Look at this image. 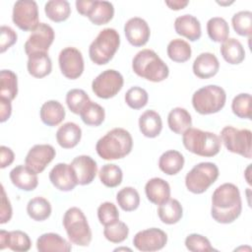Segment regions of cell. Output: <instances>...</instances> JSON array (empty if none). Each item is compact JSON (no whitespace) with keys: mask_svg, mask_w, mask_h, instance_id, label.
<instances>
[{"mask_svg":"<svg viewBox=\"0 0 252 252\" xmlns=\"http://www.w3.org/2000/svg\"><path fill=\"white\" fill-rule=\"evenodd\" d=\"M120 45L118 32L112 28L101 30L89 47L90 59L96 65L107 64Z\"/></svg>","mask_w":252,"mask_h":252,"instance_id":"obj_5","label":"cell"},{"mask_svg":"<svg viewBox=\"0 0 252 252\" xmlns=\"http://www.w3.org/2000/svg\"><path fill=\"white\" fill-rule=\"evenodd\" d=\"M63 226L69 240L78 246H88L92 241V230L83 211L77 207L68 209L63 217Z\"/></svg>","mask_w":252,"mask_h":252,"instance_id":"obj_6","label":"cell"},{"mask_svg":"<svg viewBox=\"0 0 252 252\" xmlns=\"http://www.w3.org/2000/svg\"><path fill=\"white\" fill-rule=\"evenodd\" d=\"M149 94L141 87L135 86L130 88L125 94V102L132 109H141L148 103Z\"/></svg>","mask_w":252,"mask_h":252,"instance_id":"obj_45","label":"cell"},{"mask_svg":"<svg viewBox=\"0 0 252 252\" xmlns=\"http://www.w3.org/2000/svg\"><path fill=\"white\" fill-rule=\"evenodd\" d=\"M182 143L190 153L205 158L215 157L221 147L220 138L217 134L192 127L182 134Z\"/></svg>","mask_w":252,"mask_h":252,"instance_id":"obj_4","label":"cell"},{"mask_svg":"<svg viewBox=\"0 0 252 252\" xmlns=\"http://www.w3.org/2000/svg\"><path fill=\"white\" fill-rule=\"evenodd\" d=\"M222 58L229 64L236 65L245 59V50L241 42L236 38H227L220 48Z\"/></svg>","mask_w":252,"mask_h":252,"instance_id":"obj_32","label":"cell"},{"mask_svg":"<svg viewBox=\"0 0 252 252\" xmlns=\"http://www.w3.org/2000/svg\"><path fill=\"white\" fill-rule=\"evenodd\" d=\"M158 216L165 224L178 222L183 216V209L180 202L176 199H168L158 208Z\"/></svg>","mask_w":252,"mask_h":252,"instance_id":"obj_33","label":"cell"},{"mask_svg":"<svg viewBox=\"0 0 252 252\" xmlns=\"http://www.w3.org/2000/svg\"><path fill=\"white\" fill-rule=\"evenodd\" d=\"M100 182L109 188L117 187L121 184L123 172L121 168L114 163H106L101 166L98 172Z\"/></svg>","mask_w":252,"mask_h":252,"instance_id":"obj_41","label":"cell"},{"mask_svg":"<svg viewBox=\"0 0 252 252\" xmlns=\"http://www.w3.org/2000/svg\"><path fill=\"white\" fill-rule=\"evenodd\" d=\"M55 149L48 144L34 145L28 152L25 163L35 173L42 172L55 158Z\"/></svg>","mask_w":252,"mask_h":252,"instance_id":"obj_15","label":"cell"},{"mask_svg":"<svg viewBox=\"0 0 252 252\" xmlns=\"http://www.w3.org/2000/svg\"><path fill=\"white\" fill-rule=\"evenodd\" d=\"M185 246L192 252H208L216 250L207 237L198 233L189 234L185 238Z\"/></svg>","mask_w":252,"mask_h":252,"instance_id":"obj_48","label":"cell"},{"mask_svg":"<svg viewBox=\"0 0 252 252\" xmlns=\"http://www.w3.org/2000/svg\"><path fill=\"white\" fill-rule=\"evenodd\" d=\"M82 138V129L74 122H66L56 132V141L63 149L76 147Z\"/></svg>","mask_w":252,"mask_h":252,"instance_id":"obj_25","label":"cell"},{"mask_svg":"<svg viewBox=\"0 0 252 252\" xmlns=\"http://www.w3.org/2000/svg\"><path fill=\"white\" fill-rule=\"evenodd\" d=\"M93 0H77L76 1V9L78 11L79 14H81L82 16L87 17L88 12L92 6Z\"/></svg>","mask_w":252,"mask_h":252,"instance_id":"obj_53","label":"cell"},{"mask_svg":"<svg viewBox=\"0 0 252 252\" xmlns=\"http://www.w3.org/2000/svg\"><path fill=\"white\" fill-rule=\"evenodd\" d=\"M12 206L8 199L3 185H1V207H0V223L8 222L12 218Z\"/></svg>","mask_w":252,"mask_h":252,"instance_id":"obj_50","label":"cell"},{"mask_svg":"<svg viewBox=\"0 0 252 252\" xmlns=\"http://www.w3.org/2000/svg\"><path fill=\"white\" fill-rule=\"evenodd\" d=\"M90 100L88 94L81 89H72L66 94L67 106L75 114H80Z\"/></svg>","mask_w":252,"mask_h":252,"instance_id":"obj_43","label":"cell"},{"mask_svg":"<svg viewBox=\"0 0 252 252\" xmlns=\"http://www.w3.org/2000/svg\"><path fill=\"white\" fill-rule=\"evenodd\" d=\"M18 38L17 32L8 26H2L0 29V52L4 53L13 44L16 43Z\"/></svg>","mask_w":252,"mask_h":252,"instance_id":"obj_49","label":"cell"},{"mask_svg":"<svg viewBox=\"0 0 252 252\" xmlns=\"http://www.w3.org/2000/svg\"><path fill=\"white\" fill-rule=\"evenodd\" d=\"M165 5H167L169 7V9L171 10H181L183 8H185L189 2L188 1H182V0H173V1H165L164 2Z\"/></svg>","mask_w":252,"mask_h":252,"instance_id":"obj_54","label":"cell"},{"mask_svg":"<svg viewBox=\"0 0 252 252\" xmlns=\"http://www.w3.org/2000/svg\"><path fill=\"white\" fill-rule=\"evenodd\" d=\"M116 201L123 211L132 212L137 210L140 205V195L134 187L127 186L118 191Z\"/></svg>","mask_w":252,"mask_h":252,"instance_id":"obj_40","label":"cell"},{"mask_svg":"<svg viewBox=\"0 0 252 252\" xmlns=\"http://www.w3.org/2000/svg\"><path fill=\"white\" fill-rule=\"evenodd\" d=\"M167 242L166 233L157 227L137 232L133 238L134 246L142 252H153L162 249Z\"/></svg>","mask_w":252,"mask_h":252,"instance_id":"obj_14","label":"cell"},{"mask_svg":"<svg viewBox=\"0 0 252 252\" xmlns=\"http://www.w3.org/2000/svg\"><path fill=\"white\" fill-rule=\"evenodd\" d=\"M139 128L141 133L147 138L158 137L162 130L160 115L155 110H146L139 118Z\"/></svg>","mask_w":252,"mask_h":252,"instance_id":"obj_28","label":"cell"},{"mask_svg":"<svg viewBox=\"0 0 252 252\" xmlns=\"http://www.w3.org/2000/svg\"><path fill=\"white\" fill-rule=\"evenodd\" d=\"M225 91L217 85H208L197 90L192 95L194 109L203 115L217 113L225 104Z\"/></svg>","mask_w":252,"mask_h":252,"instance_id":"obj_7","label":"cell"},{"mask_svg":"<svg viewBox=\"0 0 252 252\" xmlns=\"http://www.w3.org/2000/svg\"><path fill=\"white\" fill-rule=\"evenodd\" d=\"M242 201L239 189L233 183L220 185L212 195L211 216L219 223H231L241 214Z\"/></svg>","mask_w":252,"mask_h":252,"instance_id":"obj_1","label":"cell"},{"mask_svg":"<svg viewBox=\"0 0 252 252\" xmlns=\"http://www.w3.org/2000/svg\"><path fill=\"white\" fill-rule=\"evenodd\" d=\"M184 161V157L180 152L169 150L159 157L158 167L167 175H175L183 168Z\"/></svg>","mask_w":252,"mask_h":252,"instance_id":"obj_31","label":"cell"},{"mask_svg":"<svg viewBox=\"0 0 252 252\" xmlns=\"http://www.w3.org/2000/svg\"><path fill=\"white\" fill-rule=\"evenodd\" d=\"M58 63L61 73L67 79H78L84 72V58L82 52L76 47L63 48L59 53Z\"/></svg>","mask_w":252,"mask_h":252,"instance_id":"obj_13","label":"cell"},{"mask_svg":"<svg viewBox=\"0 0 252 252\" xmlns=\"http://www.w3.org/2000/svg\"><path fill=\"white\" fill-rule=\"evenodd\" d=\"M192 69L194 75L198 78L209 79L219 72L220 62L214 53L203 52L194 60Z\"/></svg>","mask_w":252,"mask_h":252,"instance_id":"obj_20","label":"cell"},{"mask_svg":"<svg viewBox=\"0 0 252 252\" xmlns=\"http://www.w3.org/2000/svg\"><path fill=\"white\" fill-rule=\"evenodd\" d=\"M145 193L151 203L159 206L170 198V186L164 179L154 177L146 183Z\"/></svg>","mask_w":252,"mask_h":252,"instance_id":"obj_23","label":"cell"},{"mask_svg":"<svg viewBox=\"0 0 252 252\" xmlns=\"http://www.w3.org/2000/svg\"><path fill=\"white\" fill-rule=\"evenodd\" d=\"M97 218L102 225H110L119 220V212L113 203L104 202L97 208Z\"/></svg>","mask_w":252,"mask_h":252,"instance_id":"obj_47","label":"cell"},{"mask_svg":"<svg viewBox=\"0 0 252 252\" xmlns=\"http://www.w3.org/2000/svg\"><path fill=\"white\" fill-rule=\"evenodd\" d=\"M70 164L79 185H88L94 181L97 173V165L93 158L86 155L78 156Z\"/></svg>","mask_w":252,"mask_h":252,"instance_id":"obj_18","label":"cell"},{"mask_svg":"<svg viewBox=\"0 0 252 252\" xmlns=\"http://www.w3.org/2000/svg\"><path fill=\"white\" fill-rule=\"evenodd\" d=\"M13 23L22 31H33L39 25L38 7L35 1L19 0L14 4Z\"/></svg>","mask_w":252,"mask_h":252,"instance_id":"obj_11","label":"cell"},{"mask_svg":"<svg viewBox=\"0 0 252 252\" xmlns=\"http://www.w3.org/2000/svg\"><path fill=\"white\" fill-rule=\"evenodd\" d=\"M166 52L172 61L183 63L190 59L192 50L190 44L187 41L181 38H175L168 43Z\"/></svg>","mask_w":252,"mask_h":252,"instance_id":"obj_38","label":"cell"},{"mask_svg":"<svg viewBox=\"0 0 252 252\" xmlns=\"http://www.w3.org/2000/svg\"><path fill=\"white\" fill-rule=\"evenodd\" d=\"M79 115L86 125L96 127L104 121L105 111L101 105L90 100Z\"/></svg>","mask_w":252,"mask_h":252,"instance_id":"obj_39","label":"cell"},{"mask_svg":"<svg viewBox=\"0 0 252 252\" xmlns=\"http://www.w3.org/2000/svg\"><path fill=\"white\" fill-rule=\"evenodd\" d=\"M219 174V167L214 162H200L186 174V188L193 194H202L216 182Z\"/></svg>","mask_w":252,"mask_h":252,"instance_id":"obj_8","label":"cell"},{"mask_svg":"<svg viewBox=\"0 0 252 252\" xmlns=\"http://www.w3.org/2000/svg\"><path fill=\"white\" fill-rule=\"evenodd\" d=\"M129 234V228L127 224L123 221H116L113 224L104 226L103 235L104 237L112 243H121L123 242Z\"/></svg>","mask_w":252,"mask_h":252,"instance_id":"obj_46","label":"cell"},{"mask_svg":"<svg viewBox=\"0 0 252 252\" xmlns=\"http://www.w3.org/2000/svg\"><path fill=\"white\" fill-rule=\"evenodd\" d=\"M49 180L60 191H72L77 185V178L71 164L59 162L49 172Z\"/></svg>","mask_w":252,"mask_h":252,"instance_id":"obj_17","label":"cell"},{"mask_svg":"<svg viewBox=\"0 0 252 252\" xmlns=\"http://www.w3.org/2000/svg\"><path fill=\"white\" fill-rule=\"evenodd\" d=\"M27 68L31 76L34 78H43L51 73L52 62L47 53L38 52L28 56Z\"/></svg>","mask_w":252,"mask_h":252,"instance_id":"obj_27","label":"cell"},{"mask_svg":"<svg viewBox=\"0 0 252 252\" xmlns=\"http://www.w3.org/2000/svg\"><path fill=\"white\" fill-rule=\"evenodd\" d=\"M113 16H114V7L112 3L108 1H98V0H93L92 6L87 15L89 20L96 26L107 24L112 20Z\"/></svg>","mask_w":252,"mask_h":252,"instance_id":"obj_29","label":"cell"},{"mask_svg":"<svg viewBox=\"0 0 252 252\" xmlns=\"http://www.w3.org/2000/svg\"><path fill=\"white\" fill-rule=\"evenodd\" d=\"M250 165H251V164H249V165H248V167H247V169H246V173H247V174H248V171H249V169H250ZM246 180H247L248 184H251V181H250V179L248 178V175L246 176Z\"/></svg>","mask_w":252,"mask_h":252,"instance_id":"obj_55","label":"cell"},{"mask_svg":"<svg viewBox=\"0 0 252 252\" xmlns=\"http://www.w3.org/2000/svg\"><path fill=\"white\" fill-rule=\"evenodd\" d=\"M167 124L173 133L182 135L192 126L191 114L183 107H174L168 113Z\"/></svg>","mask_w":252,"mask_h":252,"instance_id":"obj_30","label":"cell"},{"mask_svg":"<svg viewBox=\"0 0 252 252\" xmlns=\"http://www.w3.org/2000/svg\"><path fill=\"white\" fill-rule=\"evenodd\" d=\"M133 148V139L129 131L116 127L102 136L95 145L97 155L105 160L119 159L129 155Z\"/></svg>","mask_w":252,"mask_h":252,"instance_id":"obj_2","label":"cell"},{"mask_svg":"<svg viewBox=\"0 0 252 252\" xmlns=\"http://www.w3.org/2000/svg\"><path fill=\"white\" fill-rule=\"evenodd\" d=\"M231 110L234 115L242 119H251V95L242 93L235 95L231 102Z\"/></svg>","mask_w":252,"mask_h":252,"instance_id":"obj_44","label":"cell"},{"mask_svg":"<svg viewBox=\"0 0 252 252\" xmlns=\"http://www.w3.org/2000/svg\"><path fill=\"white\" fill-rule=\"evenodd\" d=\"M65 108L58 100H47L45 101L39 111L41 121L50 127L59 125L65 118Z\"/></svg>","mask_w":252,"mask_h":252,"instance_id":"obj_26","label":"cell"},{"mask_svg":"<svg viewBox=\"0 0 252 252\" xmlns=\"http://www.w3.org/2000/svg\"><path fill=\"white\" fill-rule=\"evenodd\" d=\"M12 113L11 101L0 97V121L3 123L7 121Z\"/></svg>","mask_w":252,"mask_h":252,"instance_id":"obj_52","label":"cell"},{"mask_svg":"<svg viewBox=\"0 0 252 252\" xmlns=\"http://www.w3.org/2000/svg\"><path fill=\"white\" fill-rule=\"evenodd\" d=\"M133 72L148 81L158 83L169 75L168 66L152 49L139 51L132 60Z\"/></svg>","mask_w":252,"mask_h":252,"instance_id":"obj_3","label":"cell"},{"mask_svg":"<svg viewBox=\"0 0 252 252\" xmlns=\"http://www.w3.org/2000/svg\"><path fill=\"white\" fill-rule=\"evenodd\" d=\"M54 37L55 33L52 27L45 23H39L25 42L24 48L26 54L29 56L38 52L47 53Z\"/></svg>","mask_w":252,"mask_h":252,"instance_id":"obj_12","label":"cell"},{"mask_svg":"<svg viewBox=\"0 0 252 252\" xmlns=\"http://www.w3.org/2000/svg\"><path fill=\"white\" fill-rule=\"evenodd\" d=\"M207 32L213 41L223 42L228 38L229 27L223 18L213 17L207 23Z\"/></svg>","mask_w":252,"mask_h":252,"instance_id":"obj_37","label":"cell"},{"mask_svg":"<svg viewBox=\"0 0 252 252\" xmlns=\"http://www.w3.org/2000/svg\"><path fill=\"white\" fill-rule=\"evenodd\" d=\"M18 94V77L11 70L0 72V97L12 101Z\"/></svg>","mask_w":252,"mask_h":252,"instance_id":"obj_36","label":"cell"},{"mask_svg":"<svg viewBox=\"0 0 252 252\" xmlns=\"http://www.w3.org/2000/svg\"><path fill=\"white\" fill-rule=\"evenodd\" d=\"M44 12L48 19L55 23L66 21L71 14L70 3L66 0H50L44 5Z\"/></svg>","mask_w":252,"mask_h":252,"instance_id":"obj_35","label":"cell"},{"mask_svg":"<svg viewBox=\"0 0 252 252\" xmlns=\"http://www.w3.org/2000/svg\"><path fill=\"white\" fill-rule=\"evenodd\" d=\"M15 158V155L14 152L6 147V146H1L0 147V167L1 168H5L7 166H9Z\"/></svg>","mask_w":252,"mask_h":252,"instance_id":"obj_51","label":"cell"},{"mask_svg":"<svg viewBox=\"0 0 252 252\" xmlns=\"http://www.w3.org/2000/svg\"><path fill=\"white\" fill-rule=\"evenodd\" d=\"M120 250H129V251H131L130 248H125V247H123V248H116L114 251H120Z\"/></svg>","mask_w":252,"mask_h":252,"instance_id":"obj_56","label":"cell"},{"mask_svg":"<svg viewBox=\"0 0 252 252\" xmlns=\"http://www.w3.org/2000/svg\"><path fill=\"white\" fill-rule=\"evenodd\" d=\"M251 131L225 126L220 131V141L230 153L237 154L246 158H251Z\"/></svg>","mask_w":252,"mask_h":252,"instance_id":"obj_9","label":"cell"},{"mask_svg":"<svg viewBox=\"0 0 252 252\" xmlns=\"http://www.w3.org/2000/svg\"><path fill=\"white\" fill-rule=\"evenodd\" d=\"M174 30L177 34L186 37L190 41H196L202 35L200 21L190 14L177 17L174 21Z\"/></svg>","mask_w":252,"mask_h":252,"instance_id":"obj_22","label":"cell"},{"mask_svg":"<svg viewBox=\"0 0 252 252\" xmlns=\"http://www.w3.org/2000/svg\"><path fill=\"white\" fill-rule=\"evenodd\" d=\"M123 84L124 79L121 73L113 69H107L94 79L92 90L97 97L108 99L121 91Z\"/></svg>","mask_w":252,"mask_h":252,"instance_id":"obj_10","label":"cell"},{"mask_svg":"<svg viewBox=\"0 0 252 252\" xmlns=\"http://www.w3.org/2000/svg\"><path fill=\"white\" fill-rule=\"evenodd\" d=\"M231 24L234 32L241 36H251L252 33V13L244 10L235 13L231 18Z\"/></svg>","mask_w":252,"mask_h":252,"instance_id":"obj_42","label":"cell"},{"mask_svg":"<svg viewBox=\"0 0 252 252\" xmlns=\"http://www.w3.org/2000/svg\"><path fill=\"white\" fill-rule=\"evenodd\" d=\"M11 182L23 191H32L38 185L37 173L27 165H17L10 171Z\"/></svg>","mask_w":252,"mask_h":252,"instance_id":"obj_21","label":"cell"},{"mask_svg":"<svg viewBox=\"0 0 252 252\" xmlns=\"http://www.w3.org/2000/svg\"><path fill=\"white\" fill-rule=\"evenodd\" d=\"M50 202L40 196L31 199L27 205V213L31 219L36 221H42L47 220L51 215Z\"/></svg>","mask_w":252,"mask_h":252,"instance_id":"obj_34","label":"cell"},{"mask_svg":"<svg viewBox=\"0 0 252 252\" xmlns=\"http://www.w3.org/2000/svg\"><path fill=\"white\" fill-rule=\"evenodd\" d=\"M124 32L128 42L136 47L145 45L151 35L148 23L140 17L129 19L124 25Z\"/></svg>","mask_w":252,"mask_h":252,"instance_id":"obj_16","label":"cell"},{"mask_svg":"<svg viewBox=\"0 0 252 252\" xmlns=\"http://www.w3.org/2000/svg\"><path fill=\"white\" fill-rule=\"evenodd\" d=\"M32 241L30 236L22 230L6 231L2 229L0 231V249L9 248L13 251L26 252L31 249Z\"/></svg>","mask_w":252,"mask_h":252,"instance_id":"obj_19","label":"cell"},{"mask_svg":"<svg viewBox=\"0 0 252 252\" xmlns=\"http://www.w3.org/2000/svg\"><path fill=\"white\" fill-rule=\"evenodd\" d=\"M36 249L39 252H69L72 246L58 233L47 232L37 238Z\"/></svg>","mask_w":252,"mask_h":252,"instance_id":"obj_24","label":"cell"}]
</instances>
